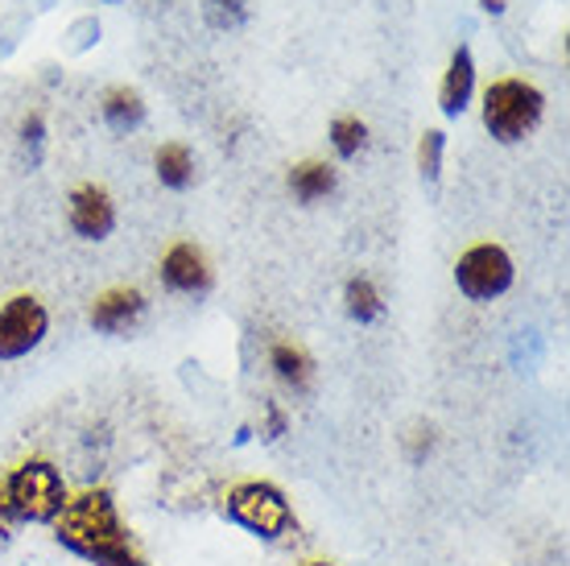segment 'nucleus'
Returning <instances> with one entry per match:
<instances>
[{
  "label": "nucleus",
  "instance_id": "1",
  "mask_svg": "<svg viewBox=\"0 0 570 566\" xmlns=\"http://www.w3.org/2000/svg\"><path fill=\"white\" fill-rule=\"evenodd\" d=\"M55 541L96 566H145L141 554L129 546V534L120 525L108 488H83L79 496H71L55 521Z\"/></svg>",
  "mask_w": 570,
  "mask_h": 566
},
{
  "label": "nucleus",
  "instance_id": "5",
  "mask_svg": "<svg viewBox=\"0 0 570 566\" xmlns=\"http://www.w3.org/2000/svg\"><path fill=\"white\" fill-rule=\"evenodd\" d=\"M513 256L500 244H471L455 261V285L468 302H492V297L513 290Z\"/></svg>",
  "mask_w": 570,
  "mask_h": 566
},
{
  "label": "nucleus",
  "instance_id": "10",
  "mask_svg": "<svg viewBox=\"0 0 570 566\" xmlns=\"http://www.w3.org/2000/svg\"><path fill=\"white\" fill-rule=\"evenodd\" d=\"M471 96H475V58H471L468 46H459L455 55H451L446 75H442V91H439L442 116H446V120H459L463 108L471 104Z\"/></svg>",
  "mask_w": 570,
  "mask_h": 566
},
{
  "label": "nucleus",
  "instance_id": "21",
  "mask_svg": "<svg viewBox=\"0 0 570 566\" xmlns=\"http://www.w3.org/2000/svg\"><path fill=\"white\" fill-rule=\"evenodd\" d=\"M282 435H285V413L277 410V406H269V422H265V430H261V439L277 442Z\"/></svg>",
  "mask_w": 570,
  "mask_h": 566
},
{
  "label": "nucleus",
  "instance_id": "13",
  "mask_svg": "<svg viewBox=\"0 0 570 566\" xmlns=\"http://www.w3.org/2000/svg\"><path fill=\"white\" fill-rule=\"evenodd\" d=\"M100 116L112 133H132L145 125V99L132 87H112L100 104Z\"/></svg>",
  "mask_w": 570,
  "mask_h": 566
},
{
  "label": "nucleus",
  "instance_id": "4",
  "mask_svg": "<svg viewBox=\"0 0 570 566\" xmlns=\"http://www.w3.org/2000/svg\"><path fill=\"white\" fill-rule=\"evenodd\" d=\"M4 492H9V505H13L17 521H33V525H55L58 513L67 509V484H62V471L50 463V459H26L17 463L9 476H4Z\"/></svg>",
  "mask_w": 570,
  "mask_h": 566
},
{
  "label": "nucleus",
  "instance_id": "18",
  "mask_svg": "<svg viewBox=\"0 0 570 566\" xmlns=\"http://www.w3.org/2000/svg\"><path fill=\"white\" fill-rule=\"evenodd\" d=\"M442 154H446V133H442V128H426L422 142H417V170H422L426 183H439Z\"/></svg>",
  "mask_w": 570,
  "mask_h": 566
},
{
  "label": "nucleus",
  "instance_id": "8",
  "mask_svg": "<svg viewBox=\"0 0 570 566\" xmlns=\"http://www.w3.org/2000/svg\"><path fill=\"white\" fill-rule=\"evenodd\" d=\"M157 277L166 290L174 294H186V297H199L212 290V270H207V256L195 248V244H170L166 256H161V265H157Z\"/></svg>",
  "mask_w": 570,
  "mask_h": 566
},
{
  "label": "nucleus",
  "instance_id": "25",
  "mask_svg": "<svg viewBox=\"0 0 570 566\" xmlns=\"http://www.w3.org/2000/svg\"><path fill=\"white\" fill-rule=\"evenodd\" d=\"M108 4H116V0H108Z\"/></svg>",
  "mask_w": 570,
  "mask_h": 566
},
{
  "label": "nucleus",
  "instance_id": "24",
  "mask_svg": "<svg viewBox=\"0 0 570 566\" xmlns=\"http://www.w3.org/2000/svg\"><path fill=\"white\" fill-rule=\"evenodd\" d=\"M302 566H335V563H318V558H314V563H302Z\"/></svg>",
  "mask_w": 570,
  "mask_h": 566
},
{
  "label": "nucleus",
  "instance_id": "6",
  "mask_svg": "<svg viewBox=\"0 0 570 566\" xmlns=\"http://www.w3.org/2000/svg\"><path fill=\"white\" fill-rule=\"evenodd\" d=\"M46 335H50V311L42 306V297L13 294L9 302H0V360L4 364L38 352Z\"/></svg>",
  "mask_w": 570,
  "mask_h": 566
},
{
  "label": "nucleus",
  "instance_id": "14",
  "mask_svg": "<svg viewBox=\"0 0 570 566\" xmlns=\"http://www.w3.org/2000/svg\"><path fill=\"white\" fill-rule=\"evenodd\" d=\"M154 170L161 186L186 191V186L195 183V157H190V149H186L183 142H166L154 157Z\"/></svg>",
  "mask_w": 570,
  "mask_h": 566
},
{
  "label": "nucleus",
  "instance_id": "23",
  "mask_svg": "<svg viewBox=\"0 0 570 566\" xmlns=\"http://www.w3.org/2000/svg\"><path fill=\"white\" fill-rule=\"evenodd\" d=\"M248 439H253V426H240V430H236V439H232V442H236V447H244Z\"/></svg>",
  "mask_w": 570,
  "mask_h": 566
},
{
  "label": "nucleus",
  "instance_id": "3",
  "mask_svg": "<svg viewBox=\"0 0 570 566\" xmlns=\"http://www.w3.org/2000/svg\"><path fill=\"white\" fill-rule=\"evenodd\" d=\"M546 116V96L542 87H533L529 79H497L484 91V128L500 145L525 142L533 128L542 125Z\"/></svg>",
  "mask_w": 570,
  "mask_h": 566
},
{
  "label": "nucleus",
  "instance_id": "2",
  "mask_svg": "<svg viewBox=\"0 0 570 566\" xmlns=\"http://www.w3.org/2000/svg\"><path fill=\"white\" fill-rule=\"evenodd\" d=\"M219 513H224L232 525L248 529V534L261 541H282V538H289V534H298V517H294V509H289L285 492L265 480L232 484L228 492H224Z\"/></svg>",
  "mask_w": 570,
  "mask_h": 566
},
{
  "label": "nucleus",
  "instance_id": "22",
  "mask_svg": "<svg viewBox=\"0 0 570 566\" xmlns=\"http://www.w3.org/2000/svg\"><path fill=\"white\" fill-rule=\"evenodd\" d=\"M480 4H484V13H492V17L504 13V0H480Z\"/></svg>",
  "mask_w": 570,
  "mask_h": 566
},
{
  "label": "nucleus",
  "instance_id": "17",
  "mask_svg": "<svg viewBox=\"0 0 570 566\" xmlns=\"http://www.w3.org/2000/svg\"><path fill=\"white\" fill-rule=\"evenodd\" d=\"M203 17L212 29L232 33V29L248 26V4L244 0H203Z\"/></svg>",
  "mask_w": 570,
  "mask_h": 566
},
{
  "label": "nucleus",
  "instance_id": "9",
  "mask_svg": "<svg viewBox=\"0 0 570 566\" xmlns=\"http://www.w3.org/2000/svg\"><path fill=\"white\" fill-rule=\"evenodd\" d=\"M141 314H145V294L141 290L120 285V290H108V294H100L96 302H91L87 323L96 326L100 335H120V331H129Z\"/></svg>",
  "mask_w": 570,
  "mask_h": 566
},
{
  "label": "nucleus",
  "instance_id": "7",
  "mask_svg": "<svg viewBox=\"0 0 570 566\" xmlns=\"http://www.w3.org/2000/svg\"><path fill=\"white\" fill-rule=\"evenodd\" d=\"M67 224H71V232L75 236H83V241H108L116 227L112 195L96 183L75 186L71 198H67Z\"/></svg>",
  "mask_w": 570,
  "mask_h": 566
},
{
  "label": "nucleus",
  "instance_id": "20",
  "mask_svg": "<svg viewBox=\"0 0 570 566\" xmlns=\"http://www.w3.org/2000/svg\"><path fill=\"white\" fill-rule=\"evenodd\" d=\"M17 534V513L9 505V492H4V480H0V546H9Z\"/></svg>",
  "mask_w": 570,
  "mask_h": 566
},
{
  "label": "nucleus",
  "instance_id": "15",
  "mask_svg": "<svg viewBox=\"0 0 570 566\" xmlns=\"http://www.w3.org/2000/svg\"><path fill=\"white\" fill-rule=\"evenodd\" d=\"M343 302H347V319L360 326L376 323L385 314V302H381V294H376V285L368 277H352L347 290H343Z\"/></svg>",
  "mask_w": 570,
  "mask_h": 566
},
{
  "label": "nucleus",
  "instance_id": "16",
  "mask_svg": "<svg viewBox=\"0 0 570 566\" xmlns=\"http://www.w3.org/2000/svg\"><path fill=\"white\" fill-rule=\"evenodd\" d=\"M331 149L343 157V162H352L368 149V125L360 120V116H335L331 120Z\"/></svg>",
  "mask_w": 570,
  "mask_h": 566
},
{
  "label": "nucleus",
  "instance_id": "12",
  "mask_svg": "<svg viewBox=\"0 0 570 566\" xmlns=\"http://www.w3.org/2000/svg\"><path fill=\"white\" fill-rule=\"evenodd\" d=\"M269 369H273V377L282 384H289L294 393H306V389H311L314 364H311V355L302 352V348H294V343H273Z\"/></svg>",
  "mask_w": 570,
  "mask_h": 566
},
{
  "label": "nucleus",
  "instance_id": "19",
  "mask_svg": "<svg viewBox=\"0 0 570 566\" xmlns=\"http://www.w3.org/2000/svg\"><path fill=\"white\" fill-rule=\"evenodd\" d=\"M42 142H46L42 113H29L26 120H21V145L29 149V162H38V157H42Z\"/></svg>",
  "mask_w": 570,
  "mask_h": 566
},
{
  "label": "nucleus",
  "instance_id": "11",
  "mask_svg": "<svg viewBox=\"0 0 570 566\" xmlns=\"http://www.w3.org/2000/svg\"><path fill=\"white\" fill-rule=\"evenodd\" d=\"M335 186H340V174H335V166H327V162H298V166L289 170V195L298 198V203H318V198H327Z\"/></svg>",
  "mask_w": 570,
  "mask_h": 566
}]
</instances>
